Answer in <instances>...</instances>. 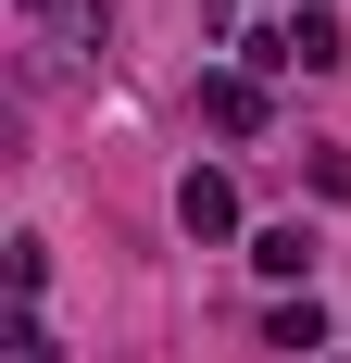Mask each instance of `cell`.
<instances>
[{"label":"cell","mask_w":351,"mask_h":363,"mask_svg":"<svg viewBox=\"0 0 351 363\" xmlns=\"http://www.w3.org/2000/svg\"><path fill=\"white\" fill-rule=\"evenodd\" d=\"M201 125L251 138V125H264V75H201Z\"/></svg>","instance_id":"obj_2"},{"label":"cell","mask_w":351,"mask_h":363,"mask_svg":"<svg viewBox=\"0 0 351 363\" xmlns=\"http://www.w3.org/2000/svg\"><path fill=\"white\" fill-rule=\"evenodd\" d=\"M176 225H188V238H239V188L213 176V163H188V176H176Z\"/></svg>","instance_id":"obj_1"},{"label":"cell","mask_w":351,"mask_h":363,"mask_svg":"<svg viewBox=\"0 0 351 363\" xmlns=\"http://www.w3.org/2000/svg\"><path fill=\"white\" fill-rule=\"evenodd\" d=\"M38 13H50V0H38Z\"/></svg>","instance_id":"obj_7"},{"label":"cell","mask_w":351,"mask_h":363,"mask_svg":"<svg viewBox=\"0 0 351 363\" xmlns=\"http://www.w3.org/2000/svg\"><path fill=\"white\" fill-rule=\"evenodd\" d=\"M13 363H63V351H50V326H38V313H13Z\"/></svg>","instance_id":"obj_6"},{"label":"cell","mask_w":351,"mask_h":363,"mask_svg":"<svg viewBox=\"0 0 351 363\" xmlns=\"http://www.w3.org/2000/svg\"><path fill=\"white\" fill-rule=\"evenodd\" d=\"M264 338H276V351H314V338H326V313H314V301H276V326H264Z\"/></svg>","instance_id":"obj_5"},{"label":"cell","mask_w":351,"mask_h":363,"mask_svg":"<svg viewBox=\"0 0 351 363\" xmlns=\"http://www.w3.org/2000/svg\"><path fill=\"white\" fill-rule=\"evenodd\" d=\"M314 251H326L314 225H264V238H251V276H276V289H288V276H314Z\"/></svg>","instance_id":"obj_3"},{"label":"cell","mask_w":351,"mask_h":363,"mask_svg":"<svg viewBox=\"0 0 351 363\" xmlns=\"http://www.w3.org/2000/svg\"><path fill=\"white\" fill-rule=\"evenodd\" d=\"M288 63H301V75H339V63H351L339 13H288Z\"/></svg>","instance_id":"obj_4"}]
</instances>
